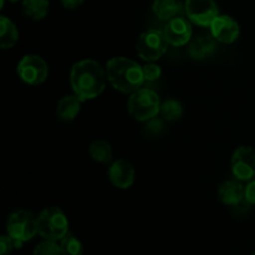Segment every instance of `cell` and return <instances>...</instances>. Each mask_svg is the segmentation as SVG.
<instances>
[{
    "mask_svg": "<svg viewBox=\"0 0 255 255\" xmlns=\"http://www.w3.org/2000/svg\"><path fill=\"white\" fill-rule=\"evenodd\" d=\"M84 1L85 0H61L64 7H66V9H70V10L79 7Z\"/></svg>",
    "mask_w": 255,
    "mask_h": 255,
    "instance_id": "obj_27",
    "label": "cell"
},
{
    "mask_svg": "<svg viewBox=\"0 0 255 255\" xmlns=\"http://www.w3.org/2000/svg\"><path fill=\"white\" fill-rule=\"evenodd\" d=\"M211 31L214 39L223 44H232L241 34L239 24L228 15H218L211 25Z\"/></svg>",
    "mask_w": 255,
    "mask_h": 255,
    "instance_id": "obj_11",
    "label": "cell"
},
{
    "mask_svg": "<svg viewBox=\"0 0 255 255\" xmlns=\"http://www.w3.org/2000/svg\"><path fill=\"white\" fill-rule=\"evenodd\" d=\"M81 100L76 95L62 97L59 101L56 107V115L59 120L64 122L72 121L79 115L80 107H81Z\"/></svg>",
    "mask_w": 255,
    "mask_h": 255,
    "instance_id": "obj_15",
    "label": "cell"
},
{
    "mask_svg": "<svg viewBox=\"0 0 255 255\" xmlns=\"http://www.w3.org/2000/svg\"><path fill=\"white\" fill-rule=\"evenodd\" d=\"M253 255H255V253H254V254H253Z\"/></svg>",
    "mask_w": 255,
    "mask_h": 255,
    "instance_id": "obj_29",
    "label": "cell"
},
{
    "mask_svg": "<svg viewBox=\"0 0 255 255\" xmlns=\"http://www.w3.org/2000/svg\"><path fill=\"white\" fill-rule=\"evenodd\" d=\"M60 249H61V255H82L84 253L81 242L70 233H67L60 241Z\"/></svg>",
    "mask_w": 255,
    "mask_h": 255,
    "instance_id": "obj_20",
    "label": "cell"
},
{
    "mask_svg": "<svg viewBox=\"0 0 255 255\" xmlns=\"http://www.w3.org/2000/svg\"><path fill=\"white\" fill-rule=\"evenodd\" d=\"M161 67L156 64H147L143 66L144 81H156L161 77Z\"/></svg>",
    "mask_w": 255,
    "mask_h": 255,
    "instance_id": "obj_23",
    "label": "cell"
},
{
    "mask_svg": "<svg viewBox=\"0 0 255 255\" xmlns=\"http://www.w3.org/2000/svg\"><path fill=\"white\" fill-rule=\"evenodd\" d=\"M111 183L120 189H127L134 183V169L129 162L117 159L111 164L109 171Z\"/></svg>",
    "mask_w": 255,
    "mask_h": 255,
    "instance_id": "obj_12",
    "label": "cell"
},
{
    "mask_svg": "<svg viewBox=\"0 0 255 255\" xmlns=\"http://www.w3.org/2000/svg\"><path fill=\"white\" fill-rule=\"evenodd\" d=\"M37 233L46 241H61L69 233V222L64 212L57 207H47L39 216Z\"/></svg>",
    "mask_w": 255,
    "mask_h": 255,
    "instance_id": "obj_3",
    "label": "cell"
},
{
    "mask_svg": "<svg viewBox=\"0 0 255 255\" xmlns=\"http://www.w3.org/2000/svg\"><path fill=\"white\" fill-rule=\"evenodd\" d=\"M146 131L151 134H159L163 132L164 128V124H163V120L162 119H157V117H153V119L148 120L146 121Z\"/></svg>",
    "mask_w": 255,
    "mask_h": 255,
    "instance_id": "obj_24",
    "label": "cell"
},
{
    "mask_svg": "<svg viewBox=\"0 0 255 255\" xmlns=\"http://www.w3.org/2000/svg\"><path fill=\"white\" fill-rule=\"evenodd\" d=\"M106 71L95 60H81L72 66L70 84L81 101L96 99L106 86Z\"/></svg>",
    "mask_w": 255,
    "mask_h": 255,
    "instance_id": "obj_1",
    "label": "cell"
},
{
    "mask_svg": "<svg viewBox=\"0 0 255 255\" xmlns=\"http://www.w3.org/2000/svg\"><path fill=\"white\" fill-rule=\"evenodd\" d=\"M106 76L112 87L124 94H133L144 82L143 66L124 56L114 57L107 62Z\"/></svg>",
    "mask_w": 255,
    "mask_h": 255,
    "instance_id": "obj_2",
    "label": "cell"
},
{
    "mask_svg": "<svg viewBox=\"0 0 255 255\" xmlns=\"http://www.w3.org/2000/svg\"><path fill=\"white\" fill-rule=\"evenodd\" d=\"M22 10L31 19L41 20L49 12V0H22Z\"/></svg>",
    "mask_w": 255,
    "mask_h": 255,
    "instance_id": "obj_18",
    "label": "cell"
},
{
    "mask_svg": "<svg viewBox=\"0 0 255 255\" xmlns=\"http://www.w3.org/2000/svg\"><path fill=\"white\" fill-rule=\"evenodd\" d=\"M217 49V40L213 35L201 34L189 42L188 52L194 60H204L211 56Z\"/></svg>",
    "mask_w": 255,
    "mask_h": 255,
    "instance_id": "obj_13",
    "label": "cell"
},
{
    "mask_svg": "<svg viewBox=\"0 0 255 255\" xmlns=\"http://www.w3.org/2000/svg\"><path fill=\"white\" fill-rule=\"evenodd\" d=\"M32 255H61V249L56 242L45 239L44 242L37 244Z\"/></svg>",
    "mask_w": 255,
    "mask_h": 255,
    "instance_id": "obj_22",
    "label": "cell"
},
{
    "mask_svg": "<svg viewBox=\"0 0 255 255\" xmlns=\"http://www.w3.org/2000/svg\"><path fill=\"white\" fill-rule=\"evenodd\" d=\"M19 40V31L14 22L6 16L0 17V46L6 50L14 46Z\"/></svg>",
    "mask_w": 255,
    "mask_h": 255,
    "instance_id": "obj_17",
    "label": "cell"
},
{
    "mask_svg": "<svg viewBox=\"0 0 255 255\" xmlns=\"http://www.w3.org/2000/svg\"><path fill=\"white\" fill-rule=\"evenodd\" d=\"M184 7L189 20L201 26H211L219 15L214 0H186Z\"/></svg>",
    "mask_w": 255,
    "mask_h": 255,
    "instance_id": "obj_8",
    "label": "cell"
},
{
    "mask_svg": "<svg viewBox=\"0 0 255 255\" xmlns=\"http://www.w3.org/2000/svg\"><path fill=\"white\" fill-rule=\"evenodd\" d=\"M168 41L163 31L159 30H148L139 35L137 40V54L142 60L156 61L167 51Z\"/></svg>",
    "mask_w": 255,
    "mask_h": 255,
    "instance_id": "obj_6",
    "label": "cell"
},
{
    "mask_svg": "<svg viewBox=\"0 0 255 255\" xmlns=\"http://www.w3.org/2000/svg\"><path fill=\"white\" fill-rule=\"evenodd\" d=\"M152 10L159 20L167 22L178 16L182 11V5L178 0H154Z\"/></svg>",
    "mask_w": 255,
    "mask_h": 255,
    "instance_id": "obj_16",
    "label": "cell"
},
{
    "mask_svg": "<svg viewBox=\"0 0 255 255\" xmlns=\"http://www.w3.org/2000/svg\"><path fill=\"white\" fill-rule=\"evenodd\" d=\"M17 75L24 82L36 86L46 80L49 67L42 57L37 55H25L17 64Z\"/></svg>",
    "mask_w": 255,
    "mask_h": 255,
    "instance_id": "obj_7",
    "label": "cell"
},
{
    "mask_svg": "<svg viewBox=\"0 0 255 255\" xmlns=\"http://www.w3.org/2000/svg\"><path fill=\"white\" fill-rule=\"evenodd\" d=\"M161 101L153 90L139 89L131 94L128 100V112L137 121H148L161 111Z\"/></svg>",
    "mask_w": 255,
    "mask_h": 255,
    "instance_id": "obj_4",
    "label": "cell"
},
{
    "mask_svg": "<svg viewBox=\"0 0 255 255\" xmlns=\"http://www.w3.org/2000/svg\"><path fill=\"white\" fill-rule=\"evenodd\" d=\"M10 2H16V1H19V0H9Z\"/></svg>",
    "mask_w": 255,
    "mask_h": 255,
    "instance_id": "obj_28",
    "label": "cell"
},
{
    "mask_svg": "<svg viewBox=\"0 0 255 255\" xmlns=\"http://www.w3.org/2000/svg\"><path fill=\"white\" fill-rule=\"evenodd\" d=\"M89 153L94 161L99 163H110L112 159V148L106 141H95L90 144Z\"/></svg>",
    "mask_w": 255,
    "mask_h": 255,
    "instance_id": "obj_19",
    "label": "cell"
},
{
    "mask_svg": "<svg viewBox=\"0 0 255 255\" xmlns=\"http://www.w3.org/2000/svg\"><path fill=\"white\" fill-rule=\"evenodd\" d=\"M162 117L167 121H177L182 117L183 114V107L182 104L177 100H166L161 106Z\"/></svg>",
    "mask_w": 255,
    "mask_h": 255,
    "instance_id": "obj_21",
    "label": "cell"
},
{
    "mask_svg": "<svg viewBox=\"0 0 255 255\" xmlns=\"http://www.w3.org/2000/svg\"><path fill=\"white\" fill-rule=\"evenodd\" d=\"M219 199L227 206L234 207L246 199V187L237 181H227L219 188Z\"/></svg>",
    "mask_w": 255,
    "mask_h": 255,
    "instance_id": "obj_14",
    "label": "cell"
},
{
    "mask_svg": "<svg viewBox=\"0 0 255 255\" xmlns=\"http://www.w3.org/2000/svg\"><path fill=\"white\" fill-rule=\"evenodd\" d=\"M163 32L169 45L183 46L192 37V25L189 20L178 15L166 22Z\"/></svg>",
    "mask_w": 255,
    "mask_h": 255,
    "instance_id": "obj_10",
    "label": "cell"
},
{
    "mask_svg": "<svg viewBox=\"0 0 255 255\" xmlns=\"http://www.w3.org/2000/svg\"><path fill=\"white\" fill-rule=\"evenodd\" d=\"M7 236L15 242V248H20L24 242L34 238L37 233V221L32 213L27 211L14 212L10 214L6 222Z\"/></svg>",
    "mask_w": 255,
    "mask_h": 255,
    "instance_id": "obj_5",
    "label": "cell"
},
{
    "mask_svg": "<svg viewBox=\"0 0 255 255\" xmlns=\"http://www.w3.org/2000/svg\"><path fill=\"white\" fill-rule=\"evenodd\" d=\"M15 248L14 239L10 236H2L0 238V255H9Z\"/></svg>",
    "mask_w": 255,
    "mask_h": 255,
    "instance_id": "obj_25",
    "label": "cell"
},
{
    "mask_svg": "<svg viewBox=\"0 0 255 255\" xmlns=\"http://www.w3.org/2000/svg\"><path fill=\"white\" fill-rule=\"evenodd\" d=\"M246 199L255 206V178L249 181L248 186L246 187Z\"/></svg>",
    "mask_w": 255,
    "mask_h": 255,
    "instance_id": "obj_26",
    "label": "cell"
},
{
    "mask_svg": "<svg viewBox=\"0 0 255 255\" xmlns=\"http://www.w3.org/2000/svg\"><path fill=\"white\" fill-rule=\"evenodd\" d=\"M232 172L239 181L255 178V151L252 147H239L232 157Z\"/></svg>",
    "mask_w": 255,
    "mask_h": 255,
    "instance_id": "obj_9",
    "label": "cell"
}]
</instances>
